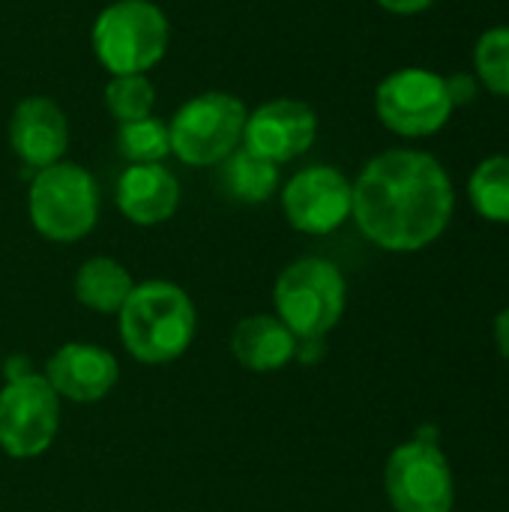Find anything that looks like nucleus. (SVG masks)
Instances as JSON below:
<instances>
[{
	"label": "nucleus",
	"mask_w": 509,
	"mask_h": 512,
	"mask_svg": "<svg viewBox=\"0 0 509 512\" xmlns=\"http://www.w3.org/2000/svg\"><path fill=\"white\" fill-rule=\"evenodd\" d=\"M351 216L387 252H420L450 225L456 192L447 168L423 150H384L351 183Z\"/></svg>",
	"instance_id": "obj_1"
},
{
	"label": "nucleus",
	"mask_w": 509,
	"mask_h": 512,
	"mask_svg": "<svg viewBox=\"0 0 509 512\" xmlns=\"http://www.w3.org/2000/svg\"><path fill=\"white\" fill-rule=\"evenodd\" d=\"M117 315L126 351L150 366L177 360L195 339L198 318L189 294L162 279L135 285Z\"/></svg>",
	"instance_id": "obj_2"
},
{
	"label": "nucleus",
	"mask_w": 509,
	"mask_h": 512,
	"mask_svg": "<svg viewBox=\"0 0 509 512\" xmlns=\"http://www.w3.org/2000/svg\"><path fill=\"white\" fill-rule=\"evenodd\" d=\"M90 45L108 75H147L171 45V21L153 0H111L93 21Z\"/></svg>",
	"instance_id": "obj_3"
},
{
	"label": "nucleus",
	"mask_w": 509,
	"mask_h": 512,
	"mask_svg": "<svg viewBox=\"0 0 509 512\" xmlns=\"http://www.w3.org/2000/svg\"><path fill=\"white\" fill-rule=\"evenodd\" d=\"M27 213L33 228L51 243L87 237L99 219V189L93 174L78 162H54L30 180Z\"/></svg>",
	"instance_id": "obj_4"
},
{
	"label": "nucleus",
	"mask_w": 509,
	"mask_h": 512,
	"mask_svg": "<svg viewBox=\"0 0 509 512\" xmlns=\"http://www.w3.org/2000/svg\"><path fill=\"white\" fill-rule=\"evenodd\" d=\"M246 117L249 108L240 96L228 90H204L174 111L168 123L171 153L195 168L222 165L243 144Z\"/></svg>",
	"instance_id": "obj_5"
},
{
	"label": "nucleus",
	"mask_w": 509,
	"mask_h": 512,
	"mask_svg": "<svg viewBox=\"0 0 509 512\" xmlns=\"http://www.w3.org/2000/svg\"><path fill=\"white\" fill-rule=\"evenodd\" d=\"M273 297L294 339L321 342L345 312V279L324 258H300L282 270Z\"/></svg>",
	"instance_id": "obj_6"
},
{
	"label": "nucleus",
	"mask_w": 509,
	"mask_h": 512,
	"mask_svg": "<svg viewBox=\"0 0 509 512\" xmlns=\"http://www.w3.org/2000/svg\"><path fill=\"white\" fill-rule=\"evenodd\" d=\"M375 114L402 138H426L441 132L453 114L444 75L423 66L390 72L375 90Z\"/></svg>",
	"instance_id": "obj_7"
},
{
	"label": "nucleus",
	"mask_w": 509,
	"mask_h": 512,
	"mask_svg": "<svg viewBox=\"0 0 509 512\" xmlns=\"http://www.w3.org/2000/svg\"><path fill=\"white\" fill-rule=\"evenodd\" d=\"M60 426V396L45 375H15L0 390V450L12 459L42 456Z\"/></svg>",
	"instance_id": "obj_8"
},
{
	"label": "nucleus",
	"mask_w": 509,
	"mask_h": 512,
	"mask_svg": "<svg viewBox=\"0 0 509 512\" xmlns=\"http://www.w3.org/2000/svg\"><path fill=\"white\" fill-rule=\"evenodd\" d=\"M384 486L396 512H453V471L435 441L417 438L396 447L387 459Z\"/></svg>",
	"instance_id": "obj_9"
},
{
	"label": "nucleus",
	"mask_w": 509,
	"mask_h": 512,
	"mask_svg": "<svg viewBox=\"0 0 509 512\" xmlns=\"http://www.w3.org/2000/svg\"><path fill=\"white\" fill-rule=\"evenodd\" d=\"M351 180L333 165H309L282 189V213L291 228L324 237L351 216Z\"/></svg>",
	"instance_id": "obj_10"
},
{
	"label": "nucleus",
	"mask_w": 509,
	"mask_h": 512,
	"mask_svg": "<svg viewBox=\"0 0 509 512\" xmlns=\"http://www.w3.org/2000/svg\"><path fill=\"white\" fill-rule=\"evenodd\" d=\"M318 138V114L303 99H270L249 111L243 129V147L255 156L285 165L300 159Z\"/></svg>",
	"instance_id": "obj_11"
},
{
	"label": "nucleus",
	"mask_w": 509,
	"mask_h": 512,
	"mask_svg": "<svg viewBox=\"0 0 509 512\" xmlns=\"http://www.w3.org/2000/svg\"><path fill=\"white\" fill-rule=\"evenodd\" d=\"M12 153L27 168H48L69 150V120L63 108L48 96H27L12 108L9 117Z\"/></svg>",
	"instance_id": "obj_12"
},
{
	"label": "nucleus",
	"mask_w": 509,
	"mask_h": 512,
	"mask_svg": "<svg viewBox=\"0 0 509 512\" xmlns=\"http://www.w3.org/2000/svg\"><path fill=\"white\" fill-rule=\"evenodd\" d=\"M45 378L57 396L87 405L105 399L114 390L120 378V366L114 354H108L105 348L87 342H69L48 360Z\"/></svg>",
	"instance_id": "obj_13"
},
{
	"label": "nucleus",
	"mask_w": 509,
	"mask_h": 512,
	"mask_svg": "<svg viewBox=\"0 0 509 512\" xmlns=\"http://www.w3.org/2000/svg\"><path fill=\"white\" fill-rule=\"evenodd\" d=\"M180 183L162 165H129L117 180V207L135 225H159L177 213Z\"/></svg>",
	"instance_id": "obj_14"
},
{
	"label": "nucleus",
	"mask_w": 509,
	"mask_h": 512,
	"mask_svg": "<svg viewBox=\"0 0 509 512\" xmlns=\"http://www.w3.org/2000/svg\"><path fill=\"white\" fill-rule=\"evenodd\" d=\"M231 351L252 372H279L297 354V339L279 318L249 315L234 327Z\"/></svg>",
	"instance_id": "obj_15"
},
{
	"label": "nucleus",
	"mask_w": 509,
	"mask_h": 512,
	"mask_svg": "<svg viewBox=\"0 0 509 512\" xmlns=\"http://www.w3.org/2000/svg\"><path fill=\"white\" fill-rule=\"evenodd\" d=\"M132 276L123 264H117L114 258H90L81 264L78 276H75V297L81 306L93 309V312H120L126 297L132 294Z\"/></svg>",
	"instance_id": "obj_16"
},
{
	"label": "nucleus",
	"mask_w": 509,
	"mask_h": 512,
	"mask_svg": "<svg viewBox=\"0 0 509 512\" xmlns=\"http://www.w3.org/2000/svg\"><path fill=\"white\" fill-rule=\"evenodd\" d=\"M222 183L225 189L246 204H261L279 189V165L255 156L243 144L222 162Z\"/></svg>",
	"instance_id": "obj_17"
},
{
	"label": "nucleus",
	"mask_w": 509,
	"mask_h": 512,
	"mask_svg": "<svg viewBox=\"0 0 509 512\" xmlns=\"http://www.w3.org/2000/svg\"><path fill=\"white\" fill-rule=\"evenodd\" d=\"M468 195L474 210L498 225H509V156L498 153L483 159L471 180H468Z\"/></svg>",
	"instance_id": "obj_18"
},
{
	"label": "nucleus",
	"mask_w": 509,
	"mask_h": 512,
	"mask_svg": "<svg viewBox=\"0 0 509 512\" xmlns=\"http://www.w3.org/2000/svg\"><path fill=\"white\" fill-rule=\"evenodd\" d=\"M117 153L129 165H153L171 156L168 123L159 117H141L132 123H117Z\"/></svg>",
	"instance_id": "obj_19"
},
{
	"label": "nucleus",
	"mask_w": 509,
	"mask_h": 512,
	"mask_svg": "<svg viewBox=\"0 0 509 512\" xmlns=\"http://www.w3.org/2000/svg\"><path fill=\"white\" fill-rule=\"evenodd\" d=\"M105 105L117 123H132L153 114L156 90L147 75H111L105 84Z\"/></svg>",
	"instance_id": "obj_20"
},
{
	"label": "nucleus",
	"mask_w": 509,
	"mask_h": 512,
	"mask_svg": "<svg viewBox=\"0 0 509 512\" xmlns=\"http://www.w3.org/2000/svg\"><path fill=\"white\" fill-rule=\"evenodd\" d=\"M477 81L509 99V27L486 30L474 45Z\"/></svg>",
	"instance_id": "obj_21"
},
{
	"label": "nucleus",
	"mask_w": 509,
	"mask_h": 512,
	"mask_svg": "<svg viewBox=\"0 0 509 512\" xmlns=\"http://www.w3.org/2000/svg\"><path fill=\"white\" fill-rule=\"evenodd\" d=\"M444 81H447V93H450L453 108H456V105H468V102L477 99L480 84H477V78H474L471 72H453V75L444 78Z\"/></svg>",
	"instance_id": "obj_22"
},
{
	"label": "nucleus",
	"mask_w": 509,
	"mask_h": 512,
	"mask_svg": "<svg viewBox=\"0 0 509 512\" xmlns=\"http://www.w3.org/2000/svg\"><path fill=\"white\" fill-rule=\"evenodd\" d=\"M381 9L393 12V15H417L423 9H429L435 0H375Z\"/></svg>",
	"instance_id": "obj_23"
},
{
	"label": "nucleus",
	"mask_w": 509,
	"mask_h": 512,
	"mask_svg": "<svg viewBox=\"0 0 509 512\" xmlns=\"http://www.w3.org/2000/svg\"><path fill=\"white\" fill-rule=\"evenodd\" d=\"M495 345H498V351L509 360V309H504L495 318Z\"/></svg>",
	"instance_id": "obj_24"
}]
</instances>
